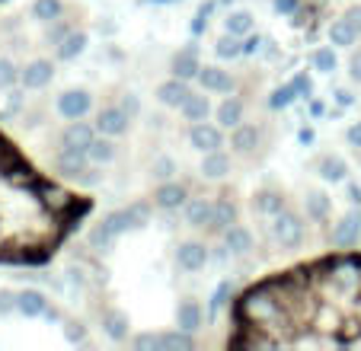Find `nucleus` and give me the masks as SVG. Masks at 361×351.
<instances>
[{
    "label": "nucleus",
    "instance_id": "f257e3e1",
    "mask_svg": "<svg viewBox=\"0 0 361 351\" xmlns=\"http://www.w3.org/2000/svg\"><path fill=\"white\" fill-rule=\"evenodd\" d=\"M231 348H361V256H326L246 288Z\"/></svg>",
    "mask_w": 361,
    "mask_h": 351
},
{
    "label": "nucleus",
    "instance_id": "f03ea898",
    "mask_svg": "<svg viewBox=\"0 0 361 351\" xmlns=\"http://www.w3.org/2000/svg\"><path fill=\"white\" fill-rule=\"evenodd\" d=\"M137 351H192L195 348V332L170 329V332H141L131 338Z\"/></svg>",
    "mask_w": 361,
    "mask_h": 351
},
{
    "label": "nucleus",
    "instance_id": "7ed1b4c3",
    "mask_svg": "<svg viewBox=\"0 0 361 351\" xmlns=\"http://www.w3.org/2000/svg\"><path fill=\"white\" fill-rule=\"evenodd\" d=\"M272 237L281 250H300L307 240V230H304V217L291 208H281L279 214L272 217Z\"/></svg>",
    "mask_w": 361,
    "mask_h": 351
},
{
    "label": "nucleus",
    "instance_id": "20e7f679",
    "mask_svg": "<svg viewBox=\"0 0 361 351\" xmlns=\"http://www.w3.org/2000/svg\"><path fill=\"white\" fill-rule=\"evenodd\" d=\"M55 169L68 179H77L80 185H96L99 183V173H93L90 166L87 150H74V147H61L55 156Z\"/></svg>",
    "mask_w": 361,
    "mask_h": 351
},
{
    "label": "nucleus",
    "instance_id": "39448f33",
    "mask_svg": "<svg viewBox=\"0 0 361 351\" xmlns=\"http://www.w3.org/2000/svg\"><path fill=\"white\" fill-rule=\"evenodd\" d=\"M150 221V208L144 202H137V204H128V208H118V211H112V214H106L102 217V223L116 233V237H122L125 230H137V227H144V223Z\"/></svg>",
    "mask_w": 361,
    "mask_h": 351
},
{
    "label": "nucleus",
    "instance_id": "423d86ee",
    "mask_svg": "<svg viewBox=\"0 0 361 351\" xmlns=\"http://www.w3.org/2000/svg\"><path fill=\"white\" fill-rule=\"evenodd\" d=\"M131 118L128 112H125L122 106H102L99 112H96V131L99 135H109V137H122V135H128V128H131Z\"/></svg>",
    "mask_w": 361,
    "mask_h": 351
},
{
    "label": "nucleus",
    "instance_id": "0eeeda50",
    "mask_svg": "<svg viewBox=\"0 0 361 351\" xmlns=\"http://www.w3.org/2000/svg\"><path fill=\"white\" fill-rule=\"evenodd\" d=\"M189 144L198 154L218 150V147H224V128L212 122H195V125H189Z\"/></svg>",
    "mask_w": 361,
    "mask_h": 351
},
{
    "label": "nucleus",
    "instance_id": "6e6552de",
    "mask_svg": "<svg viewBox=\"0 0 361 351\" xmlns=\"http://www.w3.org/2000/svg\"><path fill=\"white\" fill-rule=\"evenodd\" d=\"M208 259H212V252H208V246H204L202 240H185L176 250V265L183 271H189V275L202 271L204 265H208Z\"/></svg>",
    "mask_w": 361,
    "mask_h": 351
},
{
    "label": "nucleus",
    "instance_id": "1a4fd4ad",
    "mask_svg": "<svg viewBox=\"0 0 361 351\" xmlns=\"http://www.w3.org/2000/svg\"><path fill=\"white\" fill-rule=\"evenodd\" d=\"M185 202H189V185L176 183V179H166V183H160L154 189V204L160 211H179L185 208Z\"/></svg>",
    "mask_w": 361,
    "mask_h": 351
},
{
    "label": "nucleus",
    "instance_id": "9d476101",
    "mask_svg": "<svg viewBox=\"0 0 361 351\" xmlns=\"http://www.w3.org/2000/svg\"><path fill=\"white\" fill-rule=\"evenodd\" d=\"M329 240H333L336 250H355L361 240V214L358 211H348V214L333 227V237Z\"/></svg>",
    "mask_w": 361,
    "mask_h": 351
},
{
    "label": "nucleus",
    "instance_id": "9b49d317",
    "mask_svg": "<svg viewBox=\"0 0 361 351\" xmlns=\"http://www.w3.org/2000/svg\"><path fill=\"white\" fill-rule=\"evenodd\" d=\"M90 109H93V96H90V90H68V93L58 96V112H61L68 122L83 118Z\"/></svg>",
    "mask_w": 361,
    "mask_h": 351
},
{
    "label": "nucleus",
    "instance_id": "f8f14e48",
    "mask_svg": "<svg viewBox=\"0 0 361 351\" xmlns=\"http://www.w3.org/2000/svg\"><path fill=\"white\" fill-rule=\"evenodd\" d=\"M51 77H55V64L45 61V58H35L20 70V83L26 90H45L51 83Z\"/></svg>",
    "mask_w": 361,
    "mask_h": 351
},
{
    "label": "nucleus",
    "instance_id": "ddd939ff",
    "mask_svg": "<svg viewBox=\"0 0 361 351\" xmlns=\"http://www.w3.org/2000/svg\"><path fill=\"white\" fill-rule=\"evenodd\" d=\"M259 137H262V131L256 128V125L240 122L237 128H231V150L237 156H250V154H256V147H259Z\"/></svg>",
    "mask_w": 361,
    "mask_h": 351
},
{
    "label": "nucleus",
    "instance_id": "4468645a",
    "mask_svg": "<svg viewBox=\"0 0 361 351\" xmlns=\"http://www.w3.org/2000/svg\"><path fill=\"white\" fill-rule=\"evenodd\" d=\"M96 137V125L83 122V118H74L68 122V128L61 131V147H74V150H87Z\"/></svg>",
    "mask_w": 361,
    "mask_h": 351
},
{
    "label": "nucleus",
    "instance_id": "2eb2a0df",
    "mask_svg": "<svg viewBox=\"0 0 361 351\" xmlns=\"http://www.w3.org/2000/svg\"><path fill=\"white\" fill-rule=\"evenodd\" d=\"M192 90H189V80H183V77H170V80H164L157 87V102L164 109H179L185 102V96H189Z\"/></svg>",
    "mask_w": 361,
    "mask_h": 351
},
{
    "label": "nucleus",
    "instance_id": "dca6fc26",
    "mask_svg": "<svg viewBox=\"0 0 361 351\" xmlns=\"http://www.w3.org/2000/svg\"><path fill=\"white\" fill-rule=\"evenodd\" d=\"M221 237H224V250L231 252V256H237V259L250 256V252H252V246H256V240H252V233H250V230H246L240 221L233 223L231 230H224Z\"/></svg>",
    "mask_w": 361,
    "mask_h": 351
},
{
    "label": "nucleus",
    "instance_id": "f3484780",
    "mask_svg": "<svg viewBox=\"0 0 361 351\" xmlns=\"http://www.w3.org/2000/svg\"><path fill=\"white\" fill-rule=\"evenodd\" d=\"M170 70H173V77H183V80H195L198 70H202V61H198V51H195L192 45L179 48V51L170 58Z\"/></svg>",
    "mask_w": 361,
    "mask_h": 351
},
{
    "label": "nucleus",
    "instance_id": "a211bd4d",
    "mask_svg": "<svg viewBox=\"0 0 361 351\" xmlns=\"http://www.w3.org/2000/svg\"><path fill=\"white\" fill-rule=\"evenodd\" d=\"M212 217H214L212 198H189V202H185V223H189L192 230L212 227Z\"/></svg>",
    "mask_w": 361,
    "mask_h": 351
},
{
    "label": "nucleus",
    "instance_id": "6ab92c4d",
    "mask_svg": "<svg viewBox=\"0 0 361 351\" xmlns=\"http://www.w3.org/2000/svg\"><path fill=\"white\" fill-rule=\"evenodd\" d=\"M195 80L202 83L204 93H231L233 90V77L227 74L224 68H214V64H208V68L198 70Z\"/></svg>",
    "mask_w": 361,
    "mask_h": 351
},
{
    "label": "nucleus",
    "instance_id": "aec40b11",
    "mask_svg": "<svg viewBox=\"0 0 361 351\" xmlns=\"http://www.w3.org/2000/svg\"><path fill=\"white\" fill-rule=\"evenodd\" d=\"M16 310H20L23 316H29V319L45 316V313H48V297L42 294V290L26 288V290H20V294H16Z\"/></svg>",
    "mask_w": 361,
    "mask_h": 351
},
{
    "label": "nucleus",
    "instance_id": "412c9836",
    "mask_svg": "<svg viewBox=\"0 0 361 351\" xmlns=\"http://www.w3.org/2000/svg\"><path fill=\"white\" fill-rule=\"evenodd\" d=\"M87 156H90V163H93V166H109V163L118 156L116 137H109V135L93 137V144L87 147Z\"/></svg>",
    "mask_w": 361,
    "mask_h": 351
},
{
    "label": "nucleus",
    "instance_id": "4be33fe9",
    "mask_svg": "<svg viewBox=\"0 0 361 351\" xmlns=\"http://www.w3.org/2000/svg\"><path fill=\"white\" fill-rule=\"evenodd\" d=\"M202 323H204V310H202V304L198 300H179V307H176V326L179 329H185V332H198L202 329Z\"/></svg>",
    "mask_w": 361,
    "mask_h": 351
},
{
    "label": "nucleus",
    "instance_id": "5701e85b",
    "mask_svg": "<svg viewBox=\"0 0 361 351\" xmlns=\"http://www.w3.org/2000/svg\"><path fill=\"white\" fill-rule=\"evenodd\" d=\"M179 112H183V118L189 125L208 122V115H212V99H208L204 93H189V96H185V102L179 106Z\"/></svg>",
    "mask_w": 361,
    "mask_h": 351
},
{
    "label": "nucleus",
    "instance_id": "b1692460",
    "mask_svg": "<svg viewBox=\"0 0 361 351\" xmlns=\"http://www.w3.org/2000/svg\"><path fill=\"white\" fill-rule=\"evenodd\" d=\"M329 45L333 48H352L355 42H358V26H355L352 20H348V16H342V20H333L329 23Z\"/></svg>",
    "mask_w": 361,
    "mask_h": 351
},
{
    "label": "nucleus",
    "instance_id": "393cba45",
    "mask_svg": "<svg viewBox=\"0 0 361 351\" xmlns=\"http://www.w3.org/2000/svg\"><path fill=\"white\" fill-rule=\"evenodd\" d=\"M281 208H288V202H285V192L279 189H259L252 195V211H259L262 217H275Z\"/></svg>",
    "mask_w": 361,
    "mask_h": 351
},
{
    "label": "nucleus",
    "instance_id": "a878e982",
    "mask_svg": "<svg viewBox=\"0 0 361 351\" xmlns=\"http://www.w3.org/2000/svg\"><path fill=\"white\" fill-rule=\"evenodd\" d=\"M202 176L204 179H214V183H218V179H224L227 173H231V156L224 154V150H208V154H202Z\"/></svg>",
    "mask_w": 361,
    "mask_h": 351
},
{
    "label": "nucleus",
    "instance_id": "bb28decb",
    "mask_svg": "<svg viewBox=\"0 0 361 351\" xmlns=\"http://www.w3.org/2000/svg\"><path fill=\"white\" fill-rule=\"evenodd\" d=\"M243 112H246L243 99H240V96H227V99L214 109V118H218L221 128H237V125L243 122Z\"/></svg>",
    "mask_w": 361,
    "mask_h": 351
},
{
    "label": "nucleus",
    "instance_id": "cd10ccee",
    "mask_svg": "<svg viewBox=\"0 0 361 351\" xmlns=\"http://www.w3.org/2000/svg\"><path fill=\"white\" fill-rule=\"evenodd\" d=\"M317 173H320L323 183H345L348 179V163L336 154H326L317 160Z\"/></svg>",
    "mask_w": 361,
    "mask_h": 351
},
{
    "label": "nucleus",
    "instance_id": "c85d7f7f",
    "mask_svg": "<svg viewBox=\"0 0 361 351\" xmlns=\"http://www.w3.org/2000/svg\"><path fill=\"white\" fill-rule=\"evenodd\" d=\"M304 214L307 221H326L329 214H333V198L326 195V192H307L304 195Z\"/></svg>",
    "mask_w": 361,
    "mask_h": 351
},
{
    "label": "nucleus",
    "instance_id": "c756f323",
    "mask_svg": "<svg viewBox=\"0 0 361 351\" xmlns=\"http://www.w3.org/2000/svg\"><path fill=\"white\" fill-rule=\"evenodd\" d=\"M233 223H237V204L231 202V198H218L214 202V217H212V233H224V230H231Z\"/></svg>",
    "mask_w": 361,
    "mask_h": 351
},
{
    "label": "nucleus",
    "instance_id": "7c9ffc66",
    "mask_svg": "<svg viewBox=\"0 0 361 351\" xmlns=\"http://www.w3.org/2000/svg\"><path fill=\"white\" fill-rule=\"evenodd\" d=\"M128 329H131V323L122 310H106L102 313V332H106L112 342H125V338H128Z\"/></svg>",
    "mask_w": 361,
    "mask_h": 351
},
{
    "label": "nucleus",
    "instance_id": "2f4dec72",
    "mask_svg": "<svg viewBox=\"0 0 361 351\" xmlns=\"http://www.w3.org/2000/svg\"><path fill=\"white\" fill-rule=\"evenodd\" d=\"M83 51H87V32H80V29H71L61 39V45H58V58L61 61H74L77 54H83Z\"/></svg>",
    "mask_w": 361,
    "mask_h": 351
},
{
    "label": "nucleus",
    "instance_id": "473e14b6",
    "mask_svg": "<svg viewBox=\"0 0 361 351\" xmlns=\"http://www.w3.org/2000/svg\"><path fill=\"white\" fill-rule=\"evenodd\" d=\"M224 32H231V35H250L252 32V13L250 10H231L227 13V20H224Z\"/></svg>",
    "mask_w": 361,
    "mask_h": 351
},
{
    "label": "nucleus",
    "instance_id": "72a5a7b5",
    "mask_svg": "<svg viewBox=\"0 0 361 351\" xmlns=\"http://www.w3.org/2000/svg\"><path fill=\"white\" fill-rule=\"evenodd\" d=\"M32 16L39 23H58L64 16V0H35Z\"/></svg>",
    "mask_w": 361,
    "mask_h": 351
},
{
    "label": "nucleus",
    "instance_id": "f704fd0d",
    "mask_svg": "<svg viewBox=\"0 0 361 351\" xmlns=\"http://www.w3.org/2000/svg\"><path fill=\"white\" fill-rule=\"evenodd\" d=\"M214 54H218L221 61H233V58H240L243 54V42H240V35H221L218 42H214Z\"/></svg>",
    "mask_w": 361,
    "mask_h": 351
},
{
    "label": "nucleus",
    "instance_id": "c9c22d12",
    "mask_svg": "<svg viewBox=\"0 0 361 351\" xmlns=\"http://www.w3.org/2000/svg\"><path fill=\"white\" fill-rule=\"evenodd\" d=\"M90 250H96V252H106V250H112V246H116V233H112V230L109 227H106V223H96V227L93 230H90Z\"/></svg>",
    "mask_w": 361,
    "mask_h": 351
},
{
    "label": "nucleus",
    "instance_id": "e433bc0d",
    "mask_svg": "<svg viewBox=\"0 0 361 351\" xmlns=\"http://www.w3.org/2000/svg\"><path fill=\"white\" fill-rule=\"evenodd\" d=\"M310 64H314V70H320V74H333L339 61H336L333 48H317V51L310 54Z\"/></svg>",
    "mask_w": 361,
    "mask_h": 351
},
{
    "label": "nucleus",
    "instance_id": "4c0bfd02",
    "mask_svg": "<svg viewBox=\"0 0 361 351\" xmlns=\"http://www.w3.org/2000/svg\"><path fill=\"white\" fill-rule=\"evenodd\" d=\"M294 99H298V90H294L291 83H285V87H275L272 90V96H269V106H272V109H288Z\"/></svg>",
    "mask_w": 361,
    "mask_h": 351
},
{
    "label": "nucleus",
    "instance_id": "58836bf2",
    "mask_svg": "<svg viewBox=\"0 0 361 351\" xmlns=\"http://www.w3.org/2000/svg\"><path fill=\"white\" fill-rule=\"evenodd\" d=\"M16 80H20V70H16V64L7 61V58H0V90H10Z\"/></svg>",
    "mask_w": 361,
    "mask_h": 351
},
{
    "label": "nucleus",
    "instance_id": "ea45409f",
    "mask_svg": "<svg viewBox=\"0 0 361 351\" xmlns=\"http://www.w3.org/2000/svg\"><path fill=\"white\" fill-rule=\"evenodd\" d=\"M150 173L157 176L160 183H166V179L176 173V163H173L170 156H157V160H154V166H150Z\"/></svg>",
    "mask_w": 361,
    "mask_h": 351
},
{
    "label": "nucleus",
    "instance_id": "a19ab883",
    "mask_svg": "<svg viewBox=\"0 0 361 351\" xmlns=\"http://www.w3.org/2000/svg\"><path fill=\"white\" fill-rule=\"evenodd\" d=\"M227 300H231V281H221L218 290L212 294V313H221V310H224Z\"/></svg>",
    "mask_w": 361,
    "mask_h": 351
},
{
    "label": "nucleus",
    "instance_id": "79ce46f5",
    "mask_svg": "<svg viewBox=\"0 0 361 351\" xmlns=\"http://www.w3.org/2000/svg\"><path fill=\"white\" fill-rule=\"evenodd\" d=\"M291 87L298 90V96H307V99L314 96V80H310V74H307V70H298V74H294Z\"/></svg>",
    "mask_w": 361,
    "mask_h": 351
},
{
    "label": "nucleus",
    "instance_id": "37998d69",
    "mask_svg": "<svg viewBox=\"0 0 361 351\" xmlns=\"http://www.w3.org/2000/svg\"><path fill=\"white\" fill-rule=\"evenodd\" d=\"M64 335H68V342H87V329H83V323H77V319L64 323Z\"/></svg>",
    "mask_w": 361,
    "mask_h": 351
},
{
    "label": "nucleus",
    "instance_id": "c03bdc74",
    "mask_svg": "<svg viewBox=\"0 0 361 351\" xmlns=\"http://www.w3.org/2000/svg\"><path fill=\"white\" fill-rule=\"evenodd\" d=\"M262 45H266V39H262V35H243V54H246V58L259 54Z\"/></svg>",
    "mask_w": 361,
    "mask_h": 351
},
{
    "label": "nucleus",
    "instance_id": "a18cd8bd",
    "mask_svg": "<svg viewBox=\"0 0 361 351\" xmlns=\"http://www.w3.org/2000/svg\"><path fill=\"white\" fill-rule=\"evenodd\" d=\"M118 106H122L125 112L131 115V118H137V115H141V99H137L135 93H125V96H122V102H118Z\"/></svg>",
    "mask_w": 361,
    "mask_h": 351
},
{
    "label": "nucleus",
    "instance_id": "49530a36",
    "mask_svg": "<svg viewBox=\"0 0 361 351\" xmlns=\"http://www.w3.org/2000/svg\"><path fill=\"white\" fill-rule=\"evenodd\" d=\"M348 77L361 83V48L358 51H352V58H348Z\"/></svg>",
    "mask_w": 361,
    "mask_h": 351
},
{
    "label": "nucleus",
    "instance_id": "de8ad7c7",
    "mask_svg": "<svg viewBox=\"0 0 361 351\" xmlns=\"http://www.w3.org/2000/svg\"><path fill=\"white\" fill-rule=\"evenodd\" d=\"M16 310V294L13 290H0V313H13Z\"/></svg>",
    "mask_w": 361,
    "mask_h": 351
},
{
    "label": "nucleus",
    "instance_id": "09e8293b",
    "mask_svg": "<svg viewBox=\"0 0 361 351\" xmlns=\"http://www.w3.org/2000/svg\"><path fill=\"white\" fill-rule=\"evenodd\" d=\"M345 141H348V147H355V150H361V122H355L352 128L345 131Z\"/></svg>",
    "mask_w": 361,
    "mask_h": 351
},
{
    "label": "nucleus",
    "instance_id": "8fccbe9b",
    "mask_svg": "<svg viewBox=\"0 0 361 351\" xmlns=\"http://www.w3.org/2000/svg\"><path fill=\"white\" fill-rule=\"evenodd\" d=\"M51 26H55V23H51ZM71 32V29L68 26H55V29H48V42H51V45H61V39H64V35H68Z\"/></svg>",
    "mask_w": 361,
    "mask_h": 351
},
{
    "label": "nucleus",
    "instance_id": "3c124183",
    "mask_svg": "<svg viewBox=\"0 0 361 351\" xmlns=\"http://www.w3.org/2000/svg\"><path fill=\"white\" fill-rule=\"evenodd\" d=\"M275 10L285 13V16H291L294 10H298V0H275Z\"/></svg>",
    "mask_w": 361,
    "mask_h": 351
},
{
    "label": "nucleus",
    "instance_id": "603ef678",
    "mask_svg": "<svg viewBox=\"0 0 361 351\" xmlns=\"http://www.w3.org/2000/svg\"><path fill=\"white\" fill-rule=\"evenodd\" d=\"M336 102H339L342 109H348V106H352V102H355V96L348 93V90H336Z\"/></svg>",
    "mask_w": 361,
    "mask_h": 351
},
{
    "label": "nucleus",
    "instance_id": "864d4df0",
    "mask_svg": "<svg viewBox=\"0 0 361 351\" xmlns=\"http://www.w3.org/2000/svg\"><path fill=\"white\" fill-rule=\"evenodd\" d=\"M214 10H218V0H208V4H202V7H198V16H204V20H208Z\"/></svg>",
    "mask_w": 361,
    "mask_h": 351
},
{
    "label": "nucleus",
    "instance_id": "5fc2aeb1",
    "mask_svg": "<svg viewBox=\"0 0 361 351\" xmlns=\"http://www.w3.org/2000/svg\"><path fill=\"white\" fill-rule=\"evenodd\" d=\"M204 26H208V20L195 13V20H192V35H202V32H204Z\"/></svg>",
    "mask_w": 361,
    "mask_h": 351
},
{
    "label": "nucleus",
    "instance_id": "6e6d98bb",
    "mask_svg": "<svg viewBox=\"0 0 361 351\" xmlns=\"http://www.w3.org/2000/svg\"><path fill=\"white\" fill-rule=\"evenodd\" d=\"M348 20H352L355 23V26H358V32H361V7H352V10H348Z\"/></svg>",
    "mask_w": 361,
    "mask_h": 351
},
{
    "label": "nucleus",
    "instance_id": "4d7b16f0",
    "mask_svg": "<svg viewBox=\"0 0 361 351\" xmlns=\"http://www.w3.org/2000/svg\"><path fill=\"white\" fill-rule=\"evenodd\" d=\"M298 137H300V144H314V131H310V128H300Z\"/></svg>",
    "mask_w": 361,
    "mask_h": 351
},
{
    "label": "nucleus",
    "instance_id": "13d9d810",
    "mask_svg": "<svg viewBox=\"0 0 361 351\" xmlns=\"http://www.w3.org/2000/svg\"><path fill=\"white\" fill-rule=\"evenodd\" d=\"M348 198H352L355 204L361 202V189H358V185H355V183H348Z\"/></svg>",
    "mask_w": 361,
    "mask_h": 351
},
{
    "label": "nucleus",
    "instance_id": "bf43d9fd",
    "mask_svg": "<svg viewBox=\"0 0 361 351\" xmlns=\"http://www.w3.org/2000/svg\"><path fill=\"white\" fill-rule=\"evenodd\" d=\"M310 112H314V115H323V102H310Z\"/></svg>",
    "mask_w": 361,
    "mask_h": 351
},
{
    "label": "nucleus",
    "instance_id": "052dcab7",
    "mask_svg": "<svg viewBox=\"0 0 361 351\" xmlns=\"http://www.w3.org/2000/svg\"><path fill=\"white\" fill-rule=\"evenodd\" d=\"M150 4H160V7H164V4H176V0H150Z\"/></svg>",
    "mask_w": 361,
    "mask_h": 351
},
{
    "label": "nucleus",
    "instance_id": "680f3d73",
    "mask_svg": "<svg viewBox=\"0 0 361 351\" xmlns=\"http://www.w3.org/2000/svg\"><path fill=\"white\" fill-rule=\"evenodd\" d=\"M358 154H361V150H358ZM358 160H361V156H358Z\"/></svg>",
    "mask_w": 361,
    "mask_h": 351
},
{
    "label": "nucleus",
    "instance_id": "e2e57ef3",
    "mask_svg": "<svg viewBox=\"0 0 361 351\" xmlns=\"http://www.w3.org/2000/svg\"><path fill=\"white\" fill-rule=\"evenodd\" d=\"M224 4H227V0H224Z\"/></svg>",
    "mask_w": 361,
    "mask_h": 351
}]
</instances>
